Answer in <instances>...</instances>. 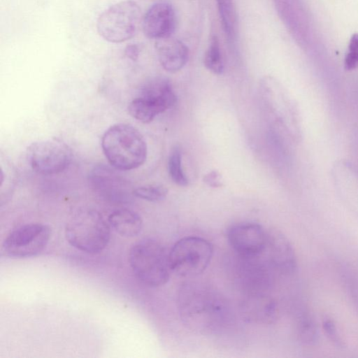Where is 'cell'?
I'll return each instance as SVG.
<instances>
[{
	"label": "cell",
	"mask_w": 358,
	"mask_h": 358,
	"mask_svg": "<svg viewBox=\"0 0 358 358\" xmlns=\"http://www.w3.org/2000/svg\"><path fill=\"white\" fill-rule=\"evenodd\" d=\"M300 337L306 344L313 345L317 341V331L315 323L311 317H305L300 324Z\"/></svg>",
	"instance_id": "20"
},
{
	"label": "cell",
	"mask_w": 358,
	"mask_h": 358,
	"mask_svg": "<svg viewBox=\"0 0 358 358\" xmlns=\"http://www.w3.org/2000/svg\"><path fill=\"white\" fill-rule=\"evenodd\" d=\"M104 165L95 166L89 176L92 187L100 196L113 202H124L133 194L130 184L122 176Z\"/></svg>",
	"instance_id": "10"
},
{
	"label": "cell",
	"mask_w": 358,
	"mask_h": 358,
	"mask_svg": "<svg viewBox=\"0 0 358 358\" xmlns=\"http://www.w3.org/2000/svg\"><path fill=\"white\" fill-rule=\"evenodd\" d=\"M141 10L134 1L118 2L106 9L97 19L99 34L110 43H122L131 38L142 21Z\"/></svg>",
	"instance_id": "4"
},
{
	"label": "cell",
	"mask_w": 358,
	"mask_h": 358,
	"mask_svg": "<svg viewBox=\"0 0 358 358\" xmlns=\"http://www.w3.org/2000/svg\"><path fill=\"white\" fill-rule=\"evenodd\" d=\"M141 24L143 34L149 38L157 41L171 37L176 24L175 10L168 3H156L144 14Z\"/></svg>",
	"instance_id": "11"
},
{
	"label": "cell",
	"mask_w": 358,
	"mask_h": 358,
	"mask_svg": "<svg viewBox=\"0 0 358 358\" xmlns=\"http://www.w3.org/2000/svg\"><path fill=\"white\" fill-rule=\"evenodd\" d=\"M131 268L143 284L156 287L166 284L170 276L169 253L157 241L147 238L134 243L129 252Z\"/></svg>",
	"instance_id": "3"
},
{
	"label": "cell",
	"mask_w": 358,
	"mask_h": 358,
	"mask_svg": "<svg viewBox=\"0 0 358 358\" xmlns=\"http://www.w3.org/2000/svg\"><path fill=\"white\" fill-rule=\"evenodd\" d=\"M203 181L208 186L213 188L221 187L223 181L221 174L215 170L211 171L203 176Z\"/></svg>",
	"instance_id": "23"
},
{
	"label": "cell",
	"mask_w": 358,
	"mask_h": 358,
	"mask_svg": "<svg viewBox=\"0 0 358 358\" xmlns=\"http://www.w3.org/2000/svg\"><path fill=\"white\" fill-rule=\"evenodd\" d=\"M65 236L68 243L77 250L95 254L108 245L110 226L99 211L92 208H81L68 220Z\"/></svg>",
	"instance_id": "2"
},
{
	"label": "cell",
	"mask_w": 358,
	"mask_h": 358,
	"mask_svg": "<svg viewBox=\"0 0 358 358\" xmlns=\"http://www.w3.org/2000/svg\"><path fill=\"white\" fill-rule=\"evenodd\" d=\"M168 168L169 176L174 183L180 187L188 185V178L182 168L181 150L178 146L174 147L170 153Z\"/></svg>",
	"instance_id": "18"
},
{
	"label": "cell",
	"mask_w": 358,
	"mask_h": 358,
	"mask_svg": "<svg viewBox=\"0 0 358 358\" xmlns=\"http://www.w3.org/2000/svg\"><path fill=\"white\" fill-rule=\"evenodd\" d=\"M213 254V247L208 241L198 236L184 237L169 252L171 271L180 277L197 276L208 267Z\"/></svg>",
	"instance_id": "5"
},
{
	"label": "cell",
	"mask_w": 358,
	"mask_h": 358,
	"mask_svg": "<svg viewBox=\"0 0 358 358\" xmlns=\"http://www.w3.org/2000/svg\"><path fill=\"white\" fill-rule=\"evenodd\" d=\"M206 68L214 74L220 75L224 71V62L218 38L211 37L203 57Z\"/></svg>",
	"instance_id": "17"
},
{
	"label": "cell",
	"mask_w": 358,
	"mask_h": 358,
	"mask_svg": "<svg viewBox=\"0 0 358 358\" xmlns=\"http://www.w3.org/2000/svg\"><path fill=\"white\" fill-rule=\"evenodd\" d=\"M227 239L233 250L241 257L252 259L264 251L268 236L260 224L241 222L229 229Z\"/></svg>",
	"instance_id": "8"
},
{
	"label": "cell",
	"mask_w": 358,
	"mask_h": 358,
	"mask_svg": "<svg viewBox=\"0 0 358 358\" xmlns=\"http://www.w3.org/2000/svg\"><path fill=\"white\" fill-rule=\"evenodd\" d=\"M271 258L282 272L292 273L296 267V259L293 248L287 238L280 233L268 235Z\"/></svg>",
	"instance_id": "14"
},
{
	"label": "cell",
	"mask_w": 358,
	"mask_h": 358,
	"mask_svg": "<svg viewBox=\"0 0 358 358\" xmlns=\"http://www.w3.org/2000/svg\"><path fill=\"white\" fill-rule=\"evenodd\" d=\"M51 234L50 227L33 222L12 230L2 243V251L10 257L27 258L40 254L46 248Z\"/></svg>",
	"instance_id": "7"
},
{
	"label": "cell",
	"mask_w": 358,
	"mask_h": 358,
	"mask_svg": "<svg viewBox=\"0 0 358 358\" xmlns=\"http://www.w3.org/2000/svg\"><path fill=\"white\" fill-rule=\"evenodd\" d=\"M155 48L159 62L166 71L175 73L180 71L188 60L187 47L172 36L156 41Z\"/></svg>",
	"instance_id": "13"
},
{
	"label": "cell",
	"mask_w": 358,
	"mask_h": 358,
	"mask_svg": "<svg viewBox=\"0 0 358 358\" xmlns=\"http://www.w3.org/2000/svg\"><path fill=\"white\" fill-rule=\"evenodd\" d=\"M213 296L206 291L197 289L183 290L180 303L184 319L191 325L208 324L207 322L210 324L213 315L221 313V307Z\"/></svg>",
	"instance_id": "9"
},
{
	"label": "cell",
	"mask_w": 358,
	"mask_h": 358,
	"mask_svg": "<svg viewBox=\"0 0 358 358\" xmlns=\"http://www.w3.org/2000/svg\"><path fill=\"white\" fill-rule=\"evenodd\" d=\"M223 30L229 40L236 36V14L233 0H215Z\"/></svg>",
	"instance_id": "16"
},
{
	"label": "cell",
	"mask_w": 358,
	"mask_h": 358,
	"mask_svg": "<svg viewBox=\"0 0 358 358\" xmlns=\"http://www.w3.org/2000/svg\"><path fill=\"white\" fill-rule=\"evenodd\" d=\"M124 54L132 61H136L139 55L138 46L136 44H129L126 47Z\"/></svg>",
	"instance_id": "24"
},
{
	"label": "cell",
	"mask_w": 358,
	"mask_h": 358,
	"mask_svg": "<svg viewBox=\"0 0 358 358\" xmlns=\"http://www.w3.org/2000/svg\"><path fill=\"white\" fill-rule=\"evenodd\" d=\"M102 150L110 164L120 171L135 169L146 160L148 147L141 133L133 126H110L101 138Z\"/></svg>",
	"instance_id": "1"
},
{
	"label": "cell",
	"mask_w": 358,
	"mask_h": 358,
	"mask_svg": "<svg viewBox=\"0 0 358 358\" xmlns=\"http://www.w3.org/2000/svg\"><path fill=\"white\" fill-rule=\"evenodd\" d=\"M322 328L329 339L338 348L344 347L345 344L337 329L335 322L330 318H324Z\"/></svg>",
	"instance_id": "22"
},
{
	"label": "cell",
	"mask_w": 358,
	"mask_h": 358,
	"mask_svg": "<svg viewBox=\"0 0 358 358\" xmlns=\"http://www.w3.org/2000/svg\"><path fill=\"white\" fill-rule=\"evenodd\" d=\"M168 189L159 185H148L133 189V195L152 202L161 201L166 199Z\"/></svg>",
	"instance_id": "19"
},
{
	"label": "cell",
	"mask_w": 358,
	"mask_h": 358,
	"mask_svg": "<svg viewBox=\"0 0 358 358\" xmlns=\"http://www.w3.org/2000/svg\"><path fill=\"white\" fill-rule=\"evenodd\" d=\"M137 96L152 104L160 113L174 106L177 101L170 81L162 77L152 78L145 83Z\"/></svg>",
	"instance_id": "12"
},
{
	"label": "cell",
	"mask_w": 358,
	"mask_h": 358,
	"mask_svg": "<svg viewBox=\"0 0 358 358\" xmlns=\"http://www.w3.org/2000/svg\"><path fill=\"white\" fill-rule=\"evenodd\" d=\"M107 220L110 226L123 237H135L143 229V220L141 216L128 208H118L113 210L108 215Z\"/></svg>",
	"instance_id": "15"
},
{
	"label": "cell",
	"mask_w": 358,
	"mask_h": 358,
	"mask_svg": "<svg viewBox=\"0 0 358 358\" xmlns=\"http://www.w3.org/2000/svg\"><path fill=\"white\" fill-rule=\"evenodd\" d=\"M26 155L31 169L41 175H52L64 171L72 159L71 148L57 138L31 143Z\"/></svg>",
	"instance_id": "6"
},
{
	"label": "cell",
	"mask_w": 358,
	"mask_h": 358,
	"mask_svg": "<svg viewBox=\"0 0 358 358\" xmlns=\"http://www.w3.org/2000/svg\"><path fill=\"white\" fill-rule=\"evenodd\" d=\"M344 66L348 71L353 70L358 67V34L355 33L352 35L348 51L345 55L344 59Z\"/></svg>",
	"instance_id": "21"
}]
</instances>
